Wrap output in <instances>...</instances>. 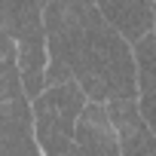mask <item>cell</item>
I'll list each match as a JSON object with an SVG mask.
<instances>
[{
	"label": "cell",
	"mask_w": 156,
	"mask_h": 156,
	"mask_svg": "<svg viewBox=\"0 0 156 156\" xmlns=\"http://www.w3.org/2000/svg\"><path fill=\"white\" fill-rule=\"evenodd\" d=\"M153 3H156V0H153Z\"/></svg>",
	"instance_id": "obj_10"
},
{
	"label": "cell",
	"mask_w": 156,
	"mask_h": 156,
	"mask_svg": "<svg viewBox=\"0 0 156 156\" xmlns=\"http://www.w3.org/2000/svg\"><path fill=\"white\" fill-rule=\"evenodd\" d=\"M153 22H156V3H153ZM153 31H156V25H153Z\"/></svg>",
	"instance_id": "obj_8"
},
{
	"label": "cell",
	"mask_w": 156,
	"mask_h": 156,
	"mask_svg": "<svg viewBox=\"0 0 156 156\" xmlns=\"http://www.w3.org/2000/svg\"><path fill=\"white\" fill-rule=\"evenodd\" d=\"M107 113L116 126L122 156H156V132L147 122L138 98H113L107 101Z\"/></svg>",
	"instance_id": "obj_4"
},
{
	"label": "cell",
	"mask_w": 156,
	"mask_h": 156,
	"mask_svg": "<svg viewBox=\"0 0 156 156\" xmlns=\"http://www.w3.org/2000/svg\"><path fill=\"white\" fill-rule=\"evenodd\" d=\"M31 104H34V132L43 153L46 156L67 153L73 147V132L80 122V113L89 104L86 89L76 80H67L58 86H46V92L37 95Z\"/></svg>",
	"instance_id": "obj_2"
},
{
	"label": "cell",
	"mask_w": 156,
	"mask_h": 156,
	"mask_svg": "<svg viewBox=\"0 0 156 156\" xmlns=\"http://www.w3.org/2000/svg\"><path fill=\"white\" fill-rule=\"evenodd\" d=\"M138 101H141V110H144L147 122H150V126H153V132H156V83H153V86H147V89H141Z\"/></svg>",
	"instance_id": "obj_7"
},
{
	"label": "cell",
	"mask_w": 156,
	"mask_h": 156,
	"mask_svg": "<svg viewBox=\"0 0 156 156\" xmlns=\"http://www.w3.org/2000/svg\"><path fill=\"white\" fill-rule=\"evenodd\" d=\"M61 156H76V153H73V147H70V150H67V153H61Z\"/></svg>",
	"instance_id": "obj_9"
},
{
	"label": "cell",
	"mask_w": 156,
	"mask_h": 156,
	"mask_svg": "<svg viewBox=\"0 0 156 156\" xmlns=\"http://www.w3.org/2000/svg\"><path fill=\"white\" fill-rule=\"evenodd\" d=\"M49 67L46 86L76 80L89 101L138 98V64L132 43L104 19L95 0H46Z\"/></svg>",
	"instance_id": "obj_1"
},
{
	"label": "cell",
	"mask_w": 156,
	"mask_h": 156,
	"mask_svg": "<svg viewBox=\"0 0 156 156\" xmlns=\"http://www.w3.org/2000/svg\"><path fill=\"white\" fill-rule=\"evenodd\" d=\"M132 49H135V64H138V89H147L156 83V31L135 40Z\"/></svg>",
	"instance_id": "obj_6"
},
{
	"label": "cell",
	"mask_w": 156,
	"mask_h": 156,
	"mask_svg": "<svg viewBox=\"0 0 156 156\" xmlns=\"http://www.w3.org/2000/svg\"><path fill=\"white\" fill-rule=\"evenodd\" d=\"M73 153L76 156H122L116 126L107 113L104 101H89L80 113L73 132Z\"/></svg>",
	"instance_id": "obj_3"
},
{
	"label": "cell",
	"mask_w": 156,
	"mask_h": 156,
	"mask_svg": "<svg viewBox=\"0 0 156 156\" xmlns=\"http://www.w3.org/2000/svg\"><path fill=\"white\" fill-rule=\"evenodd\" d=\"M95 6L129 43L141 40L156 25L153 22V0H95Z\"/></svg>",
	"instance_id": "obj_5"
}]
</instances>
